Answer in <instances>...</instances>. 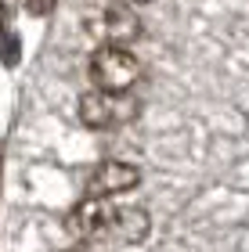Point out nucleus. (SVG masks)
<instances>
[{
  "mask_svg": "<svg viewBox=\"0 0 249 252\" xmlns=\"http://www.w3.org/2000/svg\"><path fill=\"white\" fill-rule=\"evenodd\" d=\"M144 65L130 47H101L90 54V83L98 90H112V94H130L134 83H141Z\"/></svg>",
  "mask_w": 249,
  "mask_h": 252,
  "instance_id": "nucleus-1",
  "label": "nucleus"
},
{
  "mask_svg": "<svg viewBox=\"0 0 249 252\" xmlns=\"http://www.w3.org/2000/svg\"><path fill=\"white\" fill-rule=\"evenodd\" d=\"M138 97L134 94H112V90H87L80 97V123L87 130H116L138 116Z\"/></svg>",
  "mask_w": 249,
  "mask_h": 252,
  "instance_id": "nucleus-2",
  "label": "nucleus"
},
{
  "mask_svg": "<svg viewBox=\"0 0 249 252\" xmlns=\"http://www.w3.org/2000/svg\"><path fill=\"white\" fill-rule=\"evenodd\" d=\"M119 205H112V198H83L76 209L69 213V231L80 238L83 245L105 242L112 231V216Z\"/></svg>",
  "mask_w": 249,
  "mask_h": 252,
  "instance_id": "nucleus-3",
  "label": "nucleus"
},
{
  "mask_svg": "<svg viewBox=\"0 0 249 252\" xmlns=\"http://www.w3.org/2000/svg\"><path fill=\"white\" fill-rule=\"evenodd\" d=\"M141 184V169L130 166V162H116V158H108V162H101L90 169L87 177V198H112V194H127Z\"/></svg>",
  "mask_w": 249,
  "mask_h": 252,
  "instance_id": "nucleus-4",
  "label": "nucleus"
},
{
  "mask_svg": "<svg viewBox=\"0 0 249 252\" xmlns=\"http://www.w3.org/2000/svg\"><path fill=\"white\" fill-rule=\"evenodd\" d=\"M90 32L101 40V43H108V47H130L134 40H141V18L134 15L130 7H108V11H101V15L90 22Z\"/></svg>",
  "mask_w": 249,
  "mask_h": 252,
  "instance_id": "nucleus-5",
  "label": "nucleus"
},
{
  "mask_svg": "<svg viewBox=\"0 0 249 252\" xmlns=\"http://www.w3.org/2000/svg\"><path fill=\"white\" fill-rule=\"evenodd\" d=\"M148 231H152L148 213L138 209V205H130V209H127V205H119L116 216H112L108 238H112V242H123V245H138V242H144V238H148Z\"/></svg>",
  "mask_w": 249,
  "mask_h": 252,
  "instance_id": "nucleus-6",
  "label": "nucleus"
},
{
  "mask_svg": "<svg viewBox=\"0 0 249 252\" xmlns=\"http://www.w3.org/2000/svg\"><path fill=\"white\" fill-rule=\"evenodd\" d=\"M0 58H4V65L18 62V40L15 36H4V43H0Z\"/></svg>",
  "mask_w": 249,
  "mask_h": 252,
  "instance_id": "nucleus-7",
  "label": "nucleus"
},
{
  "mask_svg": "<svg viewBox=\"0 0 249 252\" xmlns=\"http://www.w3.org/2000/svg\"><path fill=\"white\" fill-rule=\"evenodd\" d=\"M54 0H26V7L33 11V15H43V11H51Z\"/></svg>",
  "mask_w": 249,
  "mask_h": 252,
  "instance_id": "nucleus-8",
  "label": "nucleus"
},
{
  "mask_svg": "<svg viewBox=\"0 0 249 252\" xmlns=\"http://www.w3.org/2000/svg\"><path fill=\"white\" fill-rule=\"evenodd\" d=\"M123 7H138V4H152V0H119Z\"/></svg>",
  "mask_w": 249,
  "mask_h": 252,
  "instance_id": "nucleus-9",
  "label": "nucleus"
},
{
  "mask_svg": "<svg viewBox=\"0 0 249 252\" xmlns=\"http://www.w3.org/2000/svg\"><path fill=\"white\" fill-rule=\"evenodd\" d=\"M4 18H7V7H4V0H0V32H4Z\"/></svg>",
  "mask_w": 249,
  "mask_h": 252,
  "instance_id": "nucleus-10",
  "label": "nucleus"
},
{
  "mask_svg": "<svg viewBox=\"0 0 249 252\" xmlns=\"http://www.w3.org/2000/svg\"><path fill=\"white\" fill-rule=\"evenodd\" d=\"M69 252H83V249H69Z\"/></svg>",
  "mask_w": 249,
  "mask_h": 252,
  "instance_id": "nucleus-11",
  "label": "nucleus"
}]
</instances>
